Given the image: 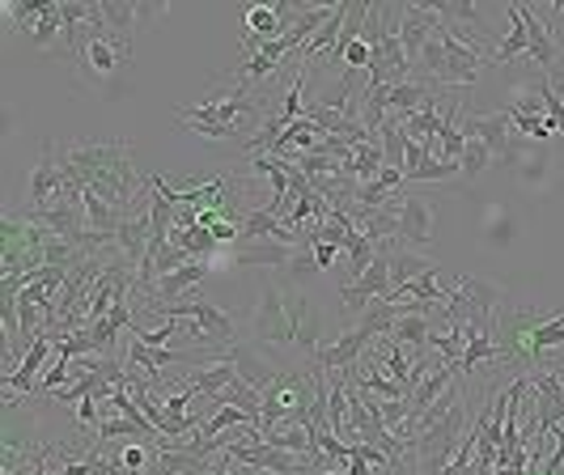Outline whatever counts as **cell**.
<instances>
[{
    "mask_svg": "<svg viewBox=\"0 0 564 475\" xmlns=\"http://www.w3.org/2000/svg\"><path fill=\"white\" fill-rule=\"evenodd\" d=\"M345 251H348V276H352V281H361V276L370 272V263L377 259V242H370V238L357 229V234L345 242Z\"/></svg>",
    "mask_w": 564,
    "mask_h": 475,
    "instance_id": "cell-19",
    "label": "cell"
},
{
    "mask_svg": "<svg viewBox=\"0 0 564 475\" xmlns=\"http://www.w3.org/2000/svg\"><path fill=\"white\" fill-rule=\"evenodd\" d=\"M64 31V4L60 0H47L43 4V18H38V26H34V47H52Z\"/></svg>",
    "mask_w": 564,
    "mask_h": 475,
    "instance_id": "cell-21",
    "label": "cell"
},
{
    "mask_svg": "<svg viewBox=\"0 0 564 475\" xmlns=\"http://www.w3.org/2000/svg\"><path fill=\"white\" fill-rule=\"evenodd\" d=\"M518 13H522V22H527V34H531V56L539 68H543V77L556 68V64L564 60V43L552 34V26H548V18H539L531 4H518Z\"/></svg>",
    "mask_w": 564,
    "mask_h": 475,
    "instance_id": "cell-8",
    "label": "cell"
},
{
    "mask_svg": "<svg viewBox=\"0 0 564 475\" xmlns=\"http://www.w3.org/2000/svg\"><path fill=\"white\" fill-rule=\"evenodd\" d=\"M459 132L467 136V140H484L488 149H493V158L497 161H514V115H509V106L501 111H493V115H459Z\"/></svg>",
    "mask_w": 564,
    "mask_h": 475,
    "instance_id": "cell-4",
    "label": "cell"
},
{
    "mask_svg": "<svg viewBox=\"0 0 564 475\" xmlns=\"http://www.w3.org/2000/svg\"><path fill=\"white\" fill-rule=\"evenodd\" d=\"M179 323H183V318H166V323H161L157 331H132V336H136L140 344H149V349H157V344H166V340L174 336V327H179Z\"/></svg>",
    "mask_w": 564,
    "mask_h": 475,
    "instance_id": "cell-27",
    "label": "cell"
},
{
    "mask_svg": "<svg viewBox=\"0 0 564 475\" xmlns=\"http://www.w3.org/2000/svg\"><path fill=\"white\" fill-rule=\"evenodd\" d=\"M377 140H382L386 166L404 170V158H408V132H404V120H399V115H391V120L382 124V132H377Z\"/></svg>",
    "mask_w": 564,
    "mask_h": 475,
    "instance_id": "cell-17",
    "label": "cell"
},
{
    "mask_svg": "<svg viewBox=\"0 0 564 475\" xmlns=\"http://www.w3.org/2000/svg\"><path fill=\"white\" fill-rule=\"evenodd\" d=\"M247 34H255L259 43H268V38H281L284 26H281V13H277V4H251V9H247Z\"/></svg>",
    "mask_w": 564,
    "mask_h": 475,
    "instance_id": "cell-18",
    "label": "cell"
},
{
    "mask_svg": "<svg viewBox=\"0 0 564 475\" xmlns=\"http://www.w3.org/2000/svg\"><path fill=\"white\" fill-rule=\"evenodd\" d=\"M509 115H514V132L527 136V140H552V136H561L548 115H518V111H509Z\"/></svg>",
    "mask_w": 564,
    "mask_h": 475,
    "instance_id": "cell-22",
    "label": "cell"
},
{
    "mask_svg": "<svg viewBox=\"0 0 564 475\" xmlns=\"http://www.w3.org/2000/svg\"><path fill=\"white\" fill-rule=\"evenodd\" d=\"M514 166H518V179L527 188L543 191L552 183V174H556V149L548 140H531L527 145V136H518L514 140Z\"/></svg>",
    "mask_w": 564,
    "mask_h": 475,
    "instance_id": "cell-6",
    "label": "cell"
},
{
    "mask_svg": "<svg viewBox=\"0 0 564 475\" xmlns=\"http://www.w3.org/2000/svg\"><path fill=\"white\" fill-rule=\"evenodd\" d=\"M441 47H445V68H441V77L433 81L438 90H450V86H459V90H471L475 86V77H480V68L488 64L484 52H475L467 47L463 38H454L450 31H441Z\"/></svg>",
    "mask_w": 564,
    "mask_h": 475,
    "instance_id": "cell-5",
    "label": "cell"
},
{
    "mask_svg": "<svg viewBox=\"0 0 564 475\" xmlns=\"http://www.w3.org/2000/svg\"><path fill=\"white\" fill-rule=\"evenodd\" d=\"M43 4H47V0H9L4 9H9V18L18 22V31L34 34V26H38V18H43Z\"/></svg>",
    "mask_w": 564,
    "mask_h": 475,
    "instance_id": "cell-24",
    "label": "cell"
},
{
    "mask_svg": "<svg viewBox=\"0 0 564 475\" xmlns=\"http://www.w3.org/2000/svg\"><path fill=\"white\" fill-rule=\"evenodd\" d=\"M238 378V370L229 365V361H217L213 370H200V374H191V382H195V391L204 395V399H217L221 391L229 386V382Z\"/></svg>",
    "mask_w": 564,
    "mask_h": 475,
    "instance_id": "cell-20",
    "label": "cell"
},
{
    "mask_svg": "<svg viewBox=\"0 0 564 475\" xmlns=\"http://www.w3.org/2000/svg\"><path fill=\"white\" fill-rule=\"evenodd\" d=\"M149 18H157V9H136V4H124V0L102 4V22H106V31H115L120 38H132V31H136L140 22H149Z\"/></svg>",
    "mask_w": 564,
    "mask_h": 475,
    "instance_id": "cell-16",
    "label": "cell"
},
{
    "mask_svg": "<svg viewBox=\"0 0 564 475\" xmlns=\"http://www.w3.org/2000/svg\"><path fill=\"white\" fill-rule=\"evenodd\" d=\"M208 272H213V263H208V259H191L188 268L157 276L154 289H149V302H157V306H170V302H179V293H183V289L200 285Z\"/></svg>",
    "mask_w": 564,
    "mask_h": 475,
    "instance_id": "cell-12",
    "label": "cell"
},
{
    "mask_svg": "<svg viewBox=\"0 0 564 475\" xmlns=\"http://www.w3.org/2000/svg\"><path fill=\"white\" fill-rule=\"evenodd\" d=\"M399 242V238H395ZM438 263L433 259H425V255H416V251H404V247H391V281H395V289H404L411 285L416 276H429ZM391 289V293H395Z\"/></svg>",
    "mask_w": 564,
    "mask_h": 475,
    "instance_id": "cell-15",
    "label": "cell"
},
{
    "mask_svg": "<svg viewBox=\"0 0 564 475\" xmlns=\"http://www.w3.org/2000/svg\"><path fill=\"white\" fill-rule=\"evenodd\" d=\"M493 149L484 145V140H467V149H463V161H459V170H463V179H480L488 166H493Z\"/></svg>",
    "mask_w": 564,
    "mask_h": 475,
    "instance_id": "cell-23",
    "label": "cell"
},
{
    "mask_svg": "<svg viewBox=\"0 0 564 475\" xmlns=\"http://www.w3.org/2000/svg\"><path fill=\"white\" fill-rule=\"evenodd\" d=\"M336 251H340V247H331V242H314V263H318V272L336 263Z\"/></svg>",
    "mask_w": 564,
    "mask_h": 475,
    "instance_id": "cell-28",
    "label": "cell"
},
{
    "mask_svg": "<svg viewBox=\"0 0 564 475\" xmlns=\"http://www.w3.org/2000/svg\"><path fill=\"white\" fill-rule=\"evenodd\" d=\"M327 475H348V472H340V467H336V472H327Z\"/></svg>",
    "mask_w": 564,
    "mask_h": 475,
    "instance_id": "cell-29",
    "label": "cell"
},
{
    "mask_svg": "<svg viewBox=\"0 0 564 475\" xmlns=\"http://www.w3.org/2000/svg\"><path fill=\"white\" fill-rule=\"evenodd\" d=\"M154 454L157 450L149 442H132L124 445V459H120V463H124L132 475H140V472H149V459H154Z\"/></svg>",
    "mask_w": 564,
    "mask_h": 475,
    "instance_id": "cell-26",
    "label": "cell"
},
{
    "mask_svg": "<svg viewBox=\"0 0 564 475\" xmlns=\"http://www.w3.org/2000/svg\"><path fill=\"white\" fill-rule=\"evenodd\" d=\"M527 52H531V34H527V22H522L518 4H509V34H505L501 43H497V52H488V64H509V60H518V56H527Z\"/></svg>",
    "mask_w": 564,
    "mask_h": 475,
    "instance_id": "cell-14",
    "label": "cell"
},
{
    "mask_svg": "<svg viewBox=\"0 0 564 475\" xmlns=\"http://www.w3.org/2000/svg\"><path fill=\"white\" fill-rule=\"evenodd\" d=\"M60 166L81 183V188L98 191L106 204L115 208H136V191H140V174L132 166L127 154V140H94V136H81V140H68V149L60 154ZM140 213V208H136Z\"/></svg>",
    "mask_w": 564,
    "mask_h": 475,
    "instance_id": "cell-1",
    "label": "cell"
},
{
    "mask_svg": "<svg viewBox=\"0 0 564 475\" xmlns=\"http://www.w3.org/2000/svg\"><path fill=\"white\" fill-rule=\"evenodd\" d=\"M399 242H416V247L433 242V200L429 195L399 191Z\"/></svg>",
    "mask_w": 564,
    "mask_h": 475,
    "instance_id": "cell-7",
    "label": "cell"
},
{
    "mask_svg": "<svg viewBox=\"0 0 564 475\" xmlns=\"http://www.w3.org/2000/svg\"><path fill=\"white\" fill-rule=\"evenodd\" d=\"M531 382L539 391V404H534V420L543 433H552L556 425H564V382L556 378V370H531Z\"/></svg>",
    "mask_w": 564,
    "mask_h": 475,
    "instance_id": "cell-9",
    "label": "cell"
},
{
    "mask_svg": "<svg viewBox=\"0 0 564 475\" xmlns=\"http://www.w3.org/2000/svg\"><path fill=\"white\" fill-rule=\"evenodd\" d=\"M52 352H56V340H47V336H43V340H34V349L18 361V370H13L9 378H0V386H4V404H13L22 391H31L34 395V386H38V370H43V361H47Z\"/></svg>",
    "mask_w": 564,
    "mask_h": 475,
    "instance_id": "cell-10",
    "label": "cell"
},
{
    "mask_svg": "<svg viewBox=\"0 0 564 475\" xmlns=\"http://www.w3.org/2000/svg\"><path fill=\"white\" fill-rule=\"evenodd\" d=\"M229 365L238 370V378L251 382L255 391H263V395H268V386H272V382L281 378V365H272L268 357H259V352H255V344H242V340H238V344H229Z\"/></svg>",
    "mask_w": 564,
    "mask_h": 475,
    "instance_id": "cell-11",
    "label": "cell"
},
{
    "mask_svg": "<svg viewBox=\"0 0 564 475\" xmlns=\"http://www.w3.org/2000/svg\"><path fill=\"white\" fill-rule=\"evenodd\" d=\"M454 174H463L454 161H433V158H429L420 170H416V174H411L408 183H441V179H454Z\"/></svg>",
    "mask_w": 564,
    "mask_h": 475,
    "instance_id": "cell-25",
    "label": "cell"
},
{
    "mask_svg": "<svg viewBox=\"0 0 564 475\" xmlns=\"http://www.w3.org/2000/svg\"><path fill=\"white\" fill-rule=\"evenodd\" d=\"M293 251H297V247H289L281 238H259V242L238 247V251H234V263H238V268H289V263H293Z\"/></svg>",
    "mask_w": 564,
    "mask_h": 475,
    "instance_id": "cell-13",
    "label": "cell"
},
{
    "mask_svg": "<svg viewBox=\"0 0 564 475\" xmlns=\"http://www.w3.org/2000/svg\"><path fill=\"white\" fill-rule=\"evenodd\" d=\"M251 86L247 81H234L229 90H221L213 94L208 102H179L174 111H179V120L191 127V132H200L204 140H242V127L238 120L242 115H251ZM247 145V140H242Z\"/></svg>",
    "mask_w": 564,
    "mask_h": 475,
    "instance_id": "cell-3",
    "label": "cell"
},
{
    "mask_svg": "<svg viewBox=\"0 0 564 475\" xmlns=\"http://www.w3.org/2000/svg\"><path fill=\"white\" fill-rule=\"evenodd\" d=\"M251 336L259 344H297L311 357L318 349V315H314L311 297L263 285L259 306L251 310Z\"/></svg>",
    "mask_w": 564,
    "mask_h": 475,
    "instance_id": "cell-2",
    "label": "cell"
}]
</instances>
